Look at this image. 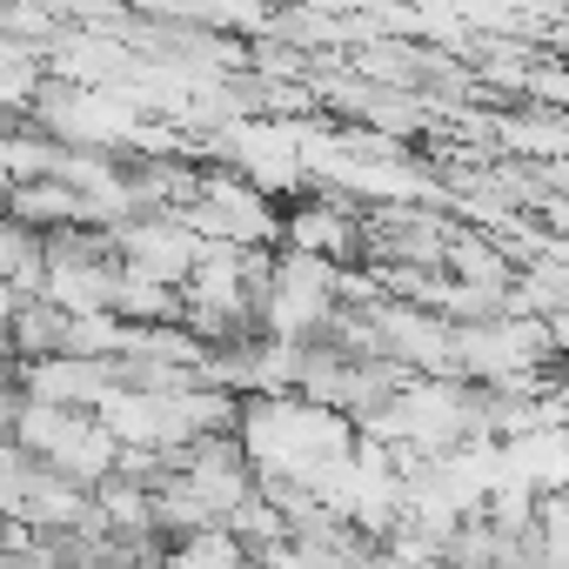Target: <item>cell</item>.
<instances>
[{"instance_id": "obj_1", "label": "cell", "mask_w": 569, "mask_h": 569, "mask_svg": "<svg viewBox=\"0 0 569 569\" xmlns=\"http://www.w3.org/2000/svg\"><path fill=\"white\" fill-rule=\"evenodd\" d=\"M161 569H254V556H248V542H241L228 522H208V529L168 536Z\"/></svg>"}]
</instances>
